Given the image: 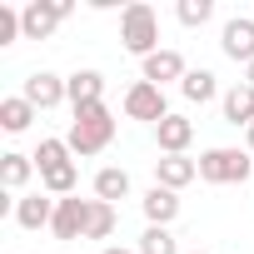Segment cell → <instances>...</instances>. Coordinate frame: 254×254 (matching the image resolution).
<instances>
[{
  "label": "cell",
  "mask_w": 254,
  "mask_h": 254,
  "mask_svg": "<svg viewBox=\"0 0 254 254\" xmlns=\"http://www.w3.org/2000/svg\"><path fill=\"white\" fill-rule=\"evenodd\" d=\"M190 75V65H185V55L180 50H155L150 60H140V80H150V85H170V80H185Z\"/></svg>",
  "instance_id": "8"
},
{
  "label": "cell",
  "mask_w": 254,
  "mask_h": 254,
  "mask_svg": "<svg viewBox=\"0 0 254 254\" xmlns=\"http://www.w3.org/2000/svg\"><path fill=\"white\" fill-rule=\"evenodd\" d=\"M95 199L115 204V199H130V170H120V165H105L95 170Z\"/></svg>",
  "instance_id": "18"
},
{
  "label": "cell",
  "mask_w": 254,
  "mask_h": 254,
  "mask_svg": "<svg viewBox=\"0 0 254 254\" xmlns=\"http://www.w3.org/2000/svg\"><path fill=\"white\" fill-rule=\"evenodd\" d=\"M70 160V145L65 140H40V150H35V170L45 175V170H55V165H65Z\"/></svg>",
  "instance_id": "23"
},
{
  "label": "cell",
  "mask_w": 254,
  "mask_h": 254,
  "mask_svg": "<svg viewBox=\"0 0 254 254\" xmlns=\"http://www.w3.org/2000/svg\"><path fill=\"white\" fill-rule=\"evenodd\" d=\"M140 254H180V239H175L170 229H160V224H150V229L140 234Z\"/></svg>",
  "instance_id": "21"
},
{
  "label": "cell",
  "mask_w": 254,
  "mask_h": 254,
  "mask_svg": "<svg viewBox=\"0 0 254 254\" xmlns=\"http://www.w3.org/2000/svg\"><path fill=\"white\" fill-rule=\"evenodd\" d=\"M140 209H145V219H150V224L170 229V224L180 219V194H175V190H165V185H150V190H145V199H140Z\"/></svg>",
  "instance_id": "13"
},
{
  "label": "cell",
  "mask_w": 254,
  "mask_h": 254,
  "mask_svg": "<svg viewBox=\"0 0 254 254\" xmlns=\"http://www.w3.org/2000/svg\"><path fill=\"white\" fill-rule=\"evenodd\" d=\"M244 150L254 155V125H249V130H244Z\"/></svg>",
  "instance_id": "25"
},
{
  "label": "cell",
  "mask_w": 254,
  "mask_h": 254,
  "mask_svg": "<svg viewBox=\"0 0 254 254\" xmlns=\"http://www.w3.org/2000/svg\"><path fill=\"white\" fill-rule=\"evenodd\" d=\"M244 85H254V65H244Z\"/></svg>",
  "instance_id": "26"
},
{
  "label": "cell",
  "mask_w": 254,
  "mask_h": 254,
  "mask_svg": "<svg viewBox=\"0 0 254 254\" xmlns=\"http://www.w3.org/2000/svg\"><path fill=\"white\" fill-rule=\"evenodd\" d=\"M175 15H180V25H190V30H199V25H209V15H214V5H209V0H180V5H175Z\"/></svg>",
  "instance_id": "22"
},
{
  "label": "cell",
  "mask_w": 254,
  "mask_h": 254,
  "mask_svg": "<svg viewBox=\"0 0 254 254\" xmlns=\"http://www.w3.org/2000/svg\"><path fill=\"white\" fill-rule=\"evenodd\" d=\"M180 95H185L190 105H209V100H224V95H219V80H214V70H190V75L180 80Z\"/></svg>",
  "instance_id": "19"
},
{
  "label": "cell",
  "mask_w": 254,
  "mask_h": 254,
  "mask_svg": "<svg viewBox=\"0 0 254 254\" xmlns=\"http://www.w3.org/2000/svg\"><path fill=\"white\" fill-rule=\"evenodd\" d=\"M35 110H55V105H65L70 95H65V80L60 75H50V70H35L30 80H25V90H20Z\"/></svg>",
  "instance_id": "11"
},
{
  "label": "cell",
  "mask_w": 254,
  "mask_h": 254,
  "mask_svg": "<svg viewBox=\"0 0 254 254\" xmlns=\"http://www.w3.org/2000/svg\"><path fill=\"white\" fill-rule=\"evenodd\" d=\"M110 234H115V204L90 199V229H85V239H110Z\"/></svg>",
  "instance_id": "20"
},
{
  "label": "cell",
  "mask_w": 254,
  "mask_h": 254,
  "mask_svg": "<svg viewBox=\"0 0 254 254\" xmlns=\"http://www.w3.org/2000/svg\"><path fill=\"white\" fill-rule=\"evenodd\" d=\"M194 180H199V160H190V155H160L155 160V185H165V190L180 194Z\"/></svg>",
  "instance_id": "9"
},
{
  "label": "cell",
  "mask_w": 254,
  "mask_h": 254,
  "mask_svg": "<svg viewBox=\"0 0 254 254\" xmlns=\"http://www.w3.org/2000/svg\"><path fill=\"white\" fill-rule=\"evenodd\" d=\"M10 219H15L20 229H50V219H55V199H45V194H20Z\"/></svg>",
  "instance_id": "16"
},
{
  "label": "cell",
  "mask_w": 254,
  "mask_h": 254,
  "mask_svg": "<svg viewBox=\"0 0 254 254\" xmlns=\"http://www.w3.org/2000/svg\"><path fill=\"white\" fill-rule=\"evenodd\" d=\"M35 175V155H20V150H5L0 155V190L5 194H20Z\"/></svg>",
  "instance_id": "14"
},
{
  "label": "cell",
  "mask_w": 254,
  "mask_h": 254,
  "mask_svg": "<svg viewBox=\"0 0 254 254\" xmlns=\"http://www.w3.org/2000/svg\"><path fill=\"white\" fill-rule=\"evenodd\" d=\"M120 45L130 55H140V60H150L155 50H165L160 45V15H155V5L135 0V5L120 10Z\"/></svg>",
  "instance_id": "1"
},
{
  "label": "cell",
  "mask_w": 254,
  "mask_h": 254,
  "mask_svg": "<svg viewBox=\"0 0 254 254\" xmlns=\"http://www.w3.org/2000/svg\"><path fill=\"white\" fill-rule=\"evenodd\" d=\"M100 254H140V249H125V244H105Z\"/></svg>",
  "instance_id": "24"
},
{
  "label": "cell",
  "mask_w": 254,
  "mask_h": 254,
  "mask_svg": "<svg viewBox=\"0 0 254 254\" xmlns=\"http://www.w3.org/2000/svg\"><path fill=\"white\" fill-rule=\"evenodd\" d=\"M65 95H70V110L105 105V75H100V70H75V75L65 80Z\"/></svg>",
  "instance_id": "10"
},
{
  "label": "cell",
  "mask_w": 254,
  "mask_h": 254,
  "mask_svg": "<svg viewBox=\"0 0 254 254\" xmlns=\"http://www.w3.org/2000/svg\"><path fill=\"white\" fill-rule=\"evenodd\" d=\"M190 140H194V120H185V115H165V120L155 125V145H160V155H185Z\"/></svg>",
  "instance_id": "12"
},
{
  "label": "cell",
  "mask_w": 254,
  "mask_h": 254,
  "mask_svg": "<svg viewBox=\"0 0 254 254\" xmlns=\"http://www.w3.org/2000/svg\"><path fill=\"white\" fill-rule=\"evenodd\" d=\"M219 50L239 65H254V15H234L219 30Z\"/></svg>",
  "instance_id": "7"
},
{
  "label": "cell",
  "mask_w": 254,
  "mask_h": 254,
  "mask_svg": "<svg viewBox=\"0 0 254 254\" xmlns=\"http://www.w3.org/2000/svg\"><path fill=\"white\" fill-rule=\"evenodd\" d=\"M70 0H30L20 10V25H25V40H50L60 20H70Z\"/></svg>",
  "instance_id": "4"
},
{
  "label": "cell",
  "mask_w": 254,
  "mask_h": 254,
  "mask_svg": "<svg viewBox=\"0 0 254 254\" xmlns=\"http://www.w3.org/2000/svg\"><path fill=\"white\" fill-rule=\"evenodd\" d=\"M194 254H204V249H194Z\"/></svg>",
  "instance_id": "27"
},
{
  "label": "cell",
  "mask_w": 254,
  "mask_h": 254,
  "mask_svg": "<svg viewBox=\"0 0 254 254\" xmlns=\"http://www.w3.org/2000/svg\"><path fill=\"white\" fill-rule=\"evenodd\" d=\"M110 140H115V115H110L105 105L75 110V120H70V135H65L70 155H100V150H110Z\"/></svg>",
  "instance_id": "2"
},
{
  "label": "cell",
  "mask_w": 254,
  "mask_h": 254,
  "mask_svg": "<svg viewBox=\"0 0 254 254\" xmlns=\"http://www.w3.org/2000/svg\"><path fill=\"white\" fill-rule=\"evenodd\" d=\"M219 110H224V120L229 125H239V130H249V125H254V85H229L224 90V100H219Z\"/></svg>",
  "instance_id": "15"
},
{
  "label": "cell",
  "mask_w": 254,
  "mask_h": 254,
  "mask_svg": "<svg viewBox=\"0 0 254 254\" xmlns=\"http://www.w3.org/2000/svg\"><path fill=\"white\" fill-rule=\"evenodd\" d=\"M254 175V155L249 150H229V145H214L199 155V180L204 185H244Z\"/></svg>",
  "instance_id": "3"
},
{
  "label": "cell",
  "mask_w": 254,
  "mask_h": 254,
  "mask_svg": "<svg viewBox=\"0 0 254 254\" xmlns=\"http://www.w3.org/2000/svg\"><path fill=\"white\" fill-rule=\"evenodd\" d=\"M35 115H40V110H35L25 95H10V100H0V130H5V135H25Z\"/></svg>",
  "instance_id": "17"
},
{
  "label": "cell",
  "mask_w": 254,
  "mask_h": 254,
  "mask_svg": "<svg viewBox=\"0 0 254 254\" xmlns=\"http://www.w3.org/2000/svg\"><path fill=\"white\" fill-rule=\"evenodd\" d=\"M90 229V199H55V219H50V234L55 239H85Z\"/></svg>",
  "instance_id": "6"
},
{
  "label": "cell",
  "mask_w": 254,
  "mask_h": 254,
  "mask_svg": "<svg viewBox=\"0 0 254 254\" xmlns=\"http://www.w3.org/2000/svg\"><path fill=\"white\" fill-rule=\"evenodd\" d=\"M125 115H130V120H145V125H160V120L175 115V110L165 105V90H160V85L135 80L130 90H125Z\"/></svg>",
  "instance_id": "5"
}]
</instances>
